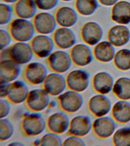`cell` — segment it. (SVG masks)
I'll use <instances>...</instances> for the list:
<instances>
[{
  "label": "cell",
  "instance_id": "15",
  "mask_svg": "<svg viewBox=\"0 0 130 146\" xmlns=\"http://www.w3.org/2000/svg\"><path fill=\"white\" fill-rule=\"evenodd\" d=\"M52 38L55 46L61 50L71 48L76 44V35L69 27H60L52 33Z\"/></svg>",
  "mask_w": 130,
  "mask_h": 146
},
{
  "label": "cell",
  "instance_id": "27",
  "mask_svg": "<svg viewBox=\"0 0 130 146\" xmlns=\"http://www.w3.org/2000/svg\"><path fill=\"white\" fill-rule=\"evenodd\" d=\"M111 114L116 122L122 124L129 123L130 121V103L125 100L117 101L112 107Z\"/></svg>",
  "mask_w": 130,
  "mask_h": 146
},
{
  "label": "cell",
  "instance_id": "21",
  "mask_svg": "<svg viewBox=\"0 0 130 146\" xmlns=\"http://www.w3.org/2000/svg\"><path fill=\"white\" fill-rule=\"evenodd\" d=\"M107 37L108 41L114 46H123L130 40V30L124 25H115L108 31Z\"/></svg>",
  "mask_w": 130,
  "mask_h": 146
},
{
  "label": "cell",
  "instance_id": "17",
  "mask_svg": "<svg viewBox=\"0 0 130 146\" xmlns=\"http://www.w3.org/2000/svg\"><path fill=\"white\" fill-rule=\"evenodd\" d=\"M92 128L89 117L85 115H77L70 120L67 134L82 137L87 135Z\"/></svg>",
  "mask_w": 130,
  "mask_h": 146
},
{
  "label": "cell",
  "instance_id": "38",
  "mask_svg": "<svg viewBox=\"0 0 130 146\" xmlns=\"http://www.w3.org/2000/svg\"><path fill=\"white\" fill-rule=\"evenodd\" d=\"M11 103L6 99H0V119L5 118L11 110Z\"/></svg>",
  "mask_w": 130,
  "mask_h": 146
},
{
  "label": "cell",
  "instance_id": "44",
  "mask_svg": "<svg viewBox=\"0 0 130 146\" xmlns=\"http://www.w3.org/2000/svg\"><path fill=\"white\" fill-rule=\"evenodd\" d=\"M64 2H70V1H72L73 0H61Z\"/></svg>",
  "mask_w": 130,
  "mask_h": 146
},
{
  "label": "cell",
  "instance_id": "8",
  "mask_svg": "<svg viewBox=\"0 0 130 146\" xmlns=\"http://www.w3.org/2000/svg\"><path fill=\"white\" fill-rule=\"evenodd\" d=\"M29 44L34 55L39 58H47L53 52L55 46L52 38L43 34L34 36Z\"/></svg>",
  "mask_w": 130,
  "mask_h": 146
},
{
  "label": "cell",
  "instance_id": "40",
  "mask_svg": "<svg viewBox=\"0 0 130 146\" xmlns=\"http://www.w3.org/2000/svg\"><path fill=\"white\" fill-rule=\"evenodd\" d=\"M100 3L106 6H113L118 2V0H98Z\"/></svg>",
  "mask_w": 130,
  "mask_h": 146
},
{
  "label": "cell",
  "instance_id": "24",
  "mask_svg": "<svg viewBox=\"0 0 130 146\" xmlns=\"http://www.w3.org/2000/svg\"><path fill=\"white\" fill-rule=\"evenodd\" d=\"M12 7L13 14L18 18L29 19L37 13V8L34 0H18Z\"/></svg>",
  "mask_w": 130,
  "mask_h": 146
},
{
  "label": "cell",
  "instance_id": "3",
  "mask_svg": "<svg viewBox=\"0 0 130 146\" xmlns=\"http://www.w3.org/2000/svg\"><path fill=\"white\" fill-rule=\"evenodd\" d=\"M8 31L12 40L17 42H27L34 36L35 28L32 21L28 19L18 18L11 21Z\"/></svg>",
  "mask_w": 130,
  "mask_h": 146
},
{
  "label": "cell",
  "instance_id": "37",
  "mask_svg": "<svg viewBox=\"0 0 130 146\" xmlns=\"http://www.w3.org/2000/svg\"><path fill=\"white\" fill-rule=\"evenodd\" d=\"M12 39L8 31L0 30V48L1 50L7 48Z\"/></svg>",
  "mask_w": 130,
  "mask_h": 146
},
{
  "label": "cell",
  "instance_id": "26",
  "mask_svg": "<svg viewBox=\"0 0 130 146\" xmlns=\"http://www.w3.org/2000/svg\"><path fill=\"white\" fill-rule=\"evenodd\" d=\"M115 53L114 46L107 41L99 42L96 45L93 51L95 59L102 62H108L113 60Z\"/></svg>",
  "mask_w": 130,
  "mask_h": 146
},
{
  "label": "cell",
  "instance_id": "28",
  "mask_svg": "<svg viewBox=\"0 0 130 146\" xmlns=\"http://www.w3.org/2000/svg\"><path fill=\"white\" fill-rule=\"evenodd\" d=\"M112 91L120 100H130V78L121 77L117 79L114 83Z\"/></svg>",
  "mask_w": 130,
  "mask_h": 146
},
{
  "label": "cell",
  "instance_id": "20",
  "mask_svg": "<svg viewBox=\"0 0 130 146\" xmlns=\"http://www.w3.org/2000/svg\"><path fill=\"white\" fill-rule=\"evenodd\" d=\"M54 16L57 25L60 27H72L77 23L78 16L76 10L71 7L64 6L58 8Z\"/></svg>",
  "mask_w": 130,
  "mask_h": 146
},
{
  "label": "cell",
  "instance_id": "30",
  "mask_svg": "<svg viewBox=\"0 0 130 146\" xmlns=\"http://www.w3.org/2000/svg\"><path fill=\"white\" fill-rule=\"evenodd\" d=\"M114 65L119 70L127 71L130 70V50L121 49L115 53L113 59Z\"/></svg>",
  "mask_w": 130,
  "mask_h": 146
},
{
  "label": "cell",
  "instance_id": "9",
  "mask_svg": "<svg viewBox=\"0 0 130 146\" xmlns=\"http://www.w3.org/2000/svg\"><path fill=\"white\" fill-rule=\"evenodd\" d=\"M65 78L67 88L80 93L85 91L89 84V75L83 70H72L67 74Z\"/></svg>",
  "mask_w": 130,
  "mask_h": 146
},
{
  "label": "cell",
  "instance_id": "23",
  "mask_svg": "<svg viewBox=\"0 0 130 146\" xmlns=\"http://www.w3.org/2000/svg\"><path fill=\"white\" fill-rule=\"evenodd\" d=\"M114 83L113 76L105 72L97 73L92 80V86L95 91L104 95L108 94L112 90Z\"/></svg>",
  "mask_w": 130,
  "mask_h": 146
},
{
  "label": "cell",
  "instance_id": "35",
  "mask_svg": "<svg viewBox=\"0 0 130 146\" xmlns=\"http://www.w3.org/2000/svg\"><path fill=\"white\" fill-rule=\"evenodd\" d=\"M37 9L47 11L54 9L57 5L59 0H34Z\"/></svg>",
  "mask_w": 130,
  "mask_h": 146
},
{
  "label": "cell",
  "instance_id": "34",
  "mask_svg": "<svg viewBox=\"0 0 130 146\" xmlns=\"http://www.w3.org/2000/svg\"><path fill=\"white\" fill-rule=\"evenodd\" d=\"M13 14V7L7 3H1L0 4L1 25H5L11 22Z\"/></svg>",
  "mask_w": 130,
  "mask_h": 146
},
{
  "label": "cell",
  "instance_id": "10",
  "mask_svg": "<svg viewBox=\"0 0 130 146\" xmlns=\"http://www.w3.org/2000/svg\"><path fill=\"white\" fill-rule=\"evenodd\" d=\"M35 32L39 34H52L56 29L57 23L54 15L47 12L36 13L31 20Z\"/></svg>",
  "mask_w": 130,
  "mask_h": 146
},
{
  "label": "cell",
  "instance_id": "2",
  "mask_svg": "<svg viewBox=\"0 0 130 146\" xmlns=\"http://www.w3.org/2000/svg\"><path fill=\"white\" fill-rule=\"evenodd\" d=\"M20 129L26 137L37 136L46 129V120L40 112L25 114L20 122Z\"/></svg>",
  "mask_w": 130,
  "mask_h": 146
},
{
  "label": "cell",
  "instance_id": "22",
  "mask_svg": "<svg viewBox=\"0 0 130 146\" xmlns=\"http://www.w3.org/2000/svg\"><path fill=\"white\" fill-rule=\"evenodd\" d=\"M20 65L10 59L0 61V81L12 82L16 80L21 74Z\"/></svg>",
  "mask_w": 130,
  "mask_h": 146
},
{
  "label": "cell",
  "instance_id": "36",
  "mask_svg": "<svg viewBox=\"0 0 130 146\" xmlns=\"http://www.w3.org/2000/svg\"><path fill=\"white\" fill-rule=\"evenodd\" d=\"M85 145V141L81 137L75 135H69V137L66 138L63 142V146Z\"/></svg>",
  "mask_w": 130,
  "mask_h": 146
},
{
  "label": "cell",
  "instance_id": "11",
  "mask_svg": "<svg viewBox=\"0 0 130 146\" xmlns=\"http://www.w3.org/2000/svg\"><path fill=\"white\" fill-rule=\"evenodd\" d=\"M42 85L51 96H58L67 88L65 77L61 74L53 72L48 74Z\"/></svg>",
  "mask_w": 130,
  "mask_h": 146
},
{
  "label": "cell",
  "instance_id": "43",
  "mask_svg": "<svg viewBox=\"0 0 130 146\" xmlns=\"http://www.w3.org/2000/svg\"><path fill=\"white\" fill-rule=\"evenodd\" d=\"M40 144V140L39 139H37V140H35L33 142V145H39V146Z\"/></svg>",
  "mask_w": 130,
  "mask_h": 146
},
{
  "label": "cell",
  "instance_id": "39",
  "mask_svg": "<svg viewBox=\"0 0 130 146\" xmlns=\"http://www.w3.org/2000/svg\"><path fill=\"white\" fill-rule=\"evenodd\" d=\"M11 82H6L0 81V98H6L8 91L9 87Z\"/></svg>",
  "mask_w": 130,
  "mask_h": 146
},
{
  "label": "cell",
  "instance_id": "7",
  "mask_svg": "<svg viewBox=\"0 0 130 146\" xmlns=\"http://www.w3.org/2000/svg\"><path fill=\"white\" fill-rule=\"evenodd\" d=\"M46 63L51 71L61 74L69 70L73 64L69 53L63 50L52 52L47 58Z\"/></svg>",
  "mask_w": 130,
  "mask_h": 146
},
{
  "label": "cell",
  "instance_id": "19",
  "mask_svg": "<svg viewBox=\"0 0 130 146\" xmlns=\"http://www.w3.org/2000/svg\"><path fill=\"white\" fill-rule=\"evenodd\" d=\"M116 124L115 121L109 116L98 117L92 124V129L95 135L101 139H107L115 132Z\"/></svg>",
  "mask_w": 130,
  "mask_h": 146
},
{
  "label": "cell",
  "instance_id": "1",
  "mask_svg": "<svg viewBox=\"0 0 130 146\" xmlns=\"http://www.w3.org/2000/svg\"><path fill=\"white\" fill-rule=\"evenodd\" d=\"M1 51V60L10 59L20 65L29 63L34 55L30 44L27 42H17Z\"/></svg>",
  "mask_w": 130,
  "mask_h": 146
},
{
  "label": "cell",
  "instance_id": "31",
  "mask_svg": "<svg viewBox=\"0 0 130 146\" xmlns=\"http://www.w3.org/2000/svg\"><path fill=\"white\" fill-rule=\"evenodd\" d=\"M113 144L116 146H130V127H124L114 132Z\"/></svg>",
  "mask_w": 130,
  "mask_h": 146
},
{
  "label": "cell",
  "instance_id": "29",
  "mask_svg": "<svg viewBox=\"0 0 130 146\" xmlns=\"http://www.w3.org/2000/svg\"><path fill=\"white\" fill-rule=\"evenodd\" d=\"M75 10L80 15L84 16L91 15L99 7L98 0H75Z\"/></svg>",
  "mask_w": 130,
  "mask_h": 146
},
{
  "label": "cell",
  "instance_id": "25",
  "mask_svg": "<svg viewBox=\"0 0 130 146\" xmlns=\"http://www.w3.org/2000/svg\"><path fill=\"white\" fill-rule=\"evenodd\" d=\"M111 18L113 21L120 25L129 24L130 2L121 1L114 5L111 9Z\"/></svg>",
  "mask_w": 130,
  "mask_h": 146
},
{
  "label": "cell",
  "instance_id": "41",
  "mask_svg": "<svg viewBox=\"0 0 130 146\" xmlns=\"http://www.w3.org/2000/svg\"><path fill=\"white\" fill-rule=\"evenodd\" d=\"M8 145L22 146H25V145L22 143L19 142V141H15L10 143Z\"/></svg>",
  "mask_w": 130,
  "mask_h": 146
},
{
  "label": "cell",
  "instance_id": "5",
  "mask_svg": "<svg viewBox=\"0 0 130 146\" xmlns=\"http://www.w3.org/2000/svg\"><path fill=\"white\" fill-rule=\"evenodd\" d=\"M50 96L43 88L33 89L29 91L24 103L25 106L31 112H41L49 104Z\"/></svg>",
  "mask_w": 130,
  "mask_h": 146
},
{
  "label": "cell",
  "instance_id": "42",
  "mask_svg": "<svg viewBox=\"0 0 130 146\" xmlns=\"http://www.w3.org/2000/svg\"><path fill=\"white\" fill-rule=\"evenodd\" d=\"M4 3H15L18 0H1Z\"/></svg>",
  "mask_w": 130,
  "mask_h": 146
},
{
  "label": "cell",
  "instance_id": "14",
  "mask_svg": "<svg viewBox=\"0 0 130 146\" xmlns=\"http://www.w3.org/2000/svg\"><path fill=\"white\" fill-rule=\"evenodd\" d=\"M80 36L83 42L87 45L94 46L99 43L102 38L103 31L100 25L94 21L84 24L80 30Z\"/></svg>",
  "mask_w": 130,
  "mask_h": 146
},
{
  "label": "cell",
  "instance_id": "33",
  "mask_svg": "<svg viewBox=\"0 0 130 146\" xmlns=\"http://www.w3.org/2000/svg\"><path fill=\"white\" fill-rule=\"evenodd\" d=\"M60 135L49 132L39 139V146H63V141Z\"/></svg>",
  "mask_w": 130,
  "mask_h": 146
},
{
  "label": "cell",
  "instance_id": "32",
  "mask_svg": "<svg viewBox=\"0 0 130 146\" xmlns=\"http://www.w3.org/2000/svg\"><path fill=\"white\" fill-rule=\"evenodd\" d=\"M15 129L13 123L8 119H0V141L3 142L13 136Z\"/></svg>",
  "mask_w": 130,
  "mask_h": 146
},
{
  "label": "cell",
  "instance_id": "18",
  "mask_svg": "<svg viewBox=\"0 0 130 146\" xmlns=\"http://www.w3.org/2000/svg\"><path fill=\"white\" fill-rule=\"evenodd\" d=\"M112 107L111 102L109 98L100 94L92 96L88 103L89 111L97 117L107 115L111 110Z\"/></svg>",
  "mask_w": 130,
  "mask_h": 146
},
{
  "label": "cell",
  "instance_id": "16",
  "mask_svg": "<svg viewBox=\"0 0 130 146\" xmlns=\"http://www.w3.org/2000/svg\"><path fill=\"white\" fill-rule=\"evenodd\" d=\"M29 91L24 81L16 80L11 82L5 99L11 104L18 105L25 103Z\"/></svg>",
  "mask_w": 130,
  "mask_h": 146
},
{
  "label": "cell",
  "instance_id": "6",
  "mask_svg": "<svg viewBox=\"0 0 130 146\" xmlns=\"http://www.w3.org/2000/svg\"><path fill=\"white\" fill-rule=\"evenodd\" d=\"M48 74L47 69L45 65L37 62L27 64L22 72L25 82L33 85L43 84Z\"/></svg>",
  "mask_w": 130,
  "mask_h": 146
},
{
  "label": "cell",
  "instance_id": "13",
  "mask_svg": "<svg viewBox=\"0 0 130 146\" xmlns=\"http://www.w3.org/2000/svg\"><path fill=\"white\" fill-rule=\"evenodd\" d=\"M70 120L67 113L57 111L50 115L46 120V129L49 132L59 135L67 132Z\"/></svg>",
  "mask_w": 130,
  "mask_h": 146
},
{
  "label": "cell",
  "instance_id": "12",
  "mask_svg": "<svg viewBox=\"0 0 130 146\" xmlns=\"http://www.w3.org/2000/svg\"><path fill=\"white\" fill-rule=\"evenodd\" d=\"M69 53L72 63L78 67H85L93 60V52L86 44H75L71 48Z\"/></svg>",
  "mask_w": 130,
  "mask_h": 146
},
{
  "label": "cell",
  "instance_id": "4",
  "mask_svg": "<svg viewBox=\"0 0 130 146\" xmlns=\"http://www.w3.org/2000/svg\"><path fill=\"white\" fill-rule=\"evenodd\" d=\"M57 101L62 111L67 113H74L81 108L84 99L80 92L69 90L58 96Z\"/></svg>",
  "mask_w": 130,
  "mask_h": 146
}]
</instances>
